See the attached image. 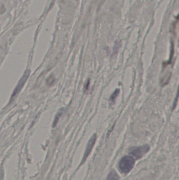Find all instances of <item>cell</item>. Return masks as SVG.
<instances>
[{"mask_svg": "<svg viewBox=\"0 0 179 180\" xmlns=\"http://www.w3.org/2000/svg\"><path fill=\"white\" fill-rule=\"evenodd\" d=\"M119 89H117L115 90V91L113 93V94L112 95L111 97H110V101L112 102V103H114L115 102V100L116 99L119 93Z\"/></svg>", "mask_w": 179, "mask_h": 180, "instance_id": "7", "label": "cell"}, {"mask_svg": "<svg viewBox=\"0 0 179 180\" xmlns=\"http://www.w3.org/2000/svg\"><path fill=\"white\" fill-rule=\"evenodd\" d=\"M135 164V161L132 157L125 156L120 159L119 163V168L123 173H128L131 171Z\"/></svg>", "mask_w": 179, "mask_h": 180, "instance_id": "1", "label": "cell"}, {"mask_svg": "<svg viewBox=\"0 0 179 180\" xmlns=\"http://www.w3.org/2000/svg\"><path fill=\"white\" fill-rule=\"evenodd\" d=\"M119 180V177L114 170H112V171L109 173L107 178V180Z\"/></svg>", "mask_w": 179, "mask_h": 180, "instance_id": "5", "label": "cell"}, {"mask_svg": "<svg viewBox=\"0 0 179 180\" xmlns=\"http://www.w3.org/2000/svg\"><path fill=\"white\" fill-rule=\"evenodd\" d=\"M29 74H30V72H29V70L25 72V73H24V74L23 75V77H22V78L19 81V82L18 83V85L16 86L15 89H14V91L12 93L11 98V100H12L15 97L16 95H17L20 93V92L21 91V90L23 88V87L24 86L25 83L27 82V79L29 78Z\"/></svg>", "mask_w": 179, "mask_h": 180, "instance_id": "3", "label": "cell"}, {"mask_svg": "<svg viewBox=\"0 0 179 180\" xmlns=\"http://www.w3.org/2000/svg\"><path fill=\"white\" fill-rule=\"evenodd\" d=\"M49 79H50V81L47 80V83H48V84H49V85H50V86H51V85L53 84V83H54V79H53L52 80H50V77H49Z\"/></svg>", "mask_w": 179, "mask_h": 180, "instance_id": "8", "label": "cell"}, {"mask_svg": "<svg viewBox=\"0 0 179 180\" xmlns=\"http://www.w3.org/2000/svg\"><path fill=\"white\" fill-rule=\"evenodd\" d=\"M149 150L150 146L148 144H145L138 147L135 146L130 148L129 149V153L138 159H141Z\"/></svg>", "mask_w": 179, "mask_h": 180, "instance_id": "2", "label": "cell"}, {"mask_svg": "<svg viewBox=\"0 0 179 180\" xmlns=\"http://www.w3.org/2000/svg\"><path fill=\"white\" fill-rule=\"evenodd\" d=\"M96 139H97V136L96 134H94V135L91 136V138L89 140V142H88V144L87 145V146H86L85 152L84 157L82 159V162L85 161L87 157L89 155V154L91 153V150L94 147L95 143L96 141Z\"/></svg>", "mask_w": 179, "mask_h": 180, "instance_id": "4", "label": "cell"}, {"mask_svg": "<svg viewBox=\"0 0 179 180\" xmlns=\"http://www.w3.org/2000/svg\"><path fill=\"white\" fill-rule=\"evenodd\" d=\"M62 113H63V110H61L59 111V112H58V113L56 114V116H55V119H54V121L53 122V127H56V125H57L58 122H59V119L60 117H61V115H62Z\"/></svg>", "mask_w": 179, "mask_h": 180, "instance_id": "6", "label": "cell"}]
</instances>
